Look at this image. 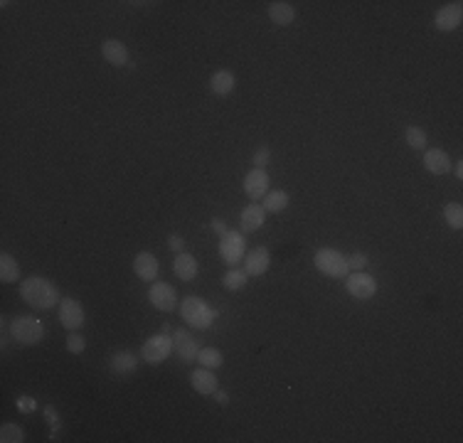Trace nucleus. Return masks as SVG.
I'll return each mask as SVG.
<instances>
[{"mask_svg":"<svg viewBox=\"0 0 463 443\" xmlns=\"http://www.w3.org/2000/svg\"><path fill=\"white\" fill-rule=\"evenodd\" d=\"M264 202V210L271 212V215H278V212H283L288 207V202H291V197H288L286 190H268L266 195L261 197Z\"/></svg>","mask_w":463,"mask_h":443,"instance_id":"23","label":"nucleus"},{"mask_svg":"<svg viewBox=\"0 0 463 443\" xmlns=\"http://www.w3.org/2000/svg\"><path fill=\"white\" fill-rule=\"evenodd\" d=\"M227 229H230V227H227V222L222 220V217H215V220H212V232H215L217 237H222Z\"/></svg>","mask_w":463,"mask_h":443,"instance_id":"35","label":"nucleus"},{"mask_svg":"<svg viewBox=\"0 0 463 443\" xmlns=\"http://www.w3.org/2000/svg\"><path fill=\"white\" fill-rule=\"evenodd\" d=\"M244 254H247V242H244V234L237 229H227L220 237V256L227 266H239V261H244Z\"/></svg>","mask_w":463,"mask_h":443,"instance_id":"5","label":"nucleus"},{"mask_svg":"<svg viewBox=\"0 0 463 443\" xmlns=\"http://www.w3.org/2000/svg\"><path fill=\"white\" fill-rule=\"evenodd\" d=\"M266 13H268V18H271V23L278 25V27H286V25H291L293 20H296V8H293L291 3H286V0L268 3Z\"/></svg>","mask_w":463,"mask_h":443,"instance_id":"22","label":"nucleus"},{"mask_svg":"<svg viewBox=\"0 0 463 443\" xmlns=\"http://www.w3.org/2000/svg\"><path fill=\"white\" fill-rule=\"evenodd\" d=\"M264 220H266V210H264L261 205H257V202H249L247 207L242 210V234H254L261 229Z\"/></svg>","mask_w":463,"mask_h":443,"instance_id":"20","label":"nucleus"},{"mask_svg":"<svg viewBox=\"0 0 463 443\" xmlns=\"http://www.w3.org/2000/svg\"><path fill=\"white\" fill-rule=\"evenodd\" d=\"M101 54L113 67H128V62H131V52H128V47L121 39H104Z\"/></svg>","mask_w":463,"mask_h":443,"instance_id":"16","label":"nucleus"},{"mask_svg":"<svg viewBox=\"0 0 463 443\" xmlns=\"http://www.w3.org/2000/svg\"><path fill=\"white\" fill-rule=\"evenodd\" d=\"M444 220L451 229H461L463 227V205L459 202H449L444 207Z\"/></svg>","mask_w":463,"mask_h":443,"instance_id":"28","label":"nucleus"},{"mask_svg":"<svg viewBox=\"0 0 463 443\" xmlns=\"http://www.w3.org/2000/svg\"><path fill=\"white\" fill-rule=\"evenodd\" d=\"M252 163H254V168H266L268 163H271V148H268L266 143H261V146L252 153Z\"/></svg>","mask_w":463,"mask_h":443,"instance_id":"31","label":"nucleus"},{"mask_svg":"<svg viewBox=\"0 0 463 443\" xmlns=\"http://www.w3.org/2000/svg\"><path fill=\"white\" fill-rule=\"evenodd\" d=\"M190 385L192 389L197 392V394H215V389L220 387V382H217L215 377V370H207V367H197V370H192L190 375Z\"/></svg>","mask_w":463,"mask_h":443,"instance_id":"19","label":"nucleus"},{"mask_svg":"<svg viewBox=\"0 0 463 443\" xmlns=\"http://www.w3.org/2000/svg\"><path fill=\"white\" fill-rule=\"evenodd\" d=\"M367 254H362V251H355V254H350V258H347V266H350V271H365V266H367Z\"/></svg>","mask_w":463,"mask_h":443,"instance_id":"32","label":"nucleus"},{"mask_svg":"<svg viewBox=\"0 0 463 443\" xmlns=\"http://www.w3.org/2000/svg\"><path fill=\"white\" fill-rule=\"evenodd\" d=\"M345 288L355 301H370L377 296V278L365 271H350L345 276Z\"/></svg>","mask_w":463,"mask_h":443,"instance_id":"7","label":"nucleus"},{"mask_svg":"<svg viewBox=\"0 0 463 443\" xmlns=\"http://www.w3.org/2000/svg\"><path fill=\"white\" fill-rule=\"evenodd\" d=\"M158 271H161V263H158V258L153 256L151 251H138L136 256H133V273H136L141 281L153 283L158 278Z\"/></svg>","mask_w":463,"mask_h":443,"instance_id":"15","label":"nucleus"},{"mask_svg":"<svg viewBox=\"0 0 463 443\" xmlns=\"http://www.w3.org/2000/svg\"><path fill=\"white\" fill-rule=\"evenodd\" d=\"M451 168H454V175L459 177V180H463V163L459 161L456 166H451Z\"/></svg>","mask_w":463,"mask_h":443,"instance_id":"38","label":"nucleus"},{"mask_svg":"<svg viewBox=\"0 0 463 443\" xmlns=\"http://www.w3.org/2000/svg\"><path fill=\"white\" fill-rule=\"evenodd\" d=\"M247 281H249L247 271H244V268H237V266H232L230 271H227L225 276H222V286H225L230 293L242 291V288L247 286Z\"/></svg>","mask_w":463,"mask_h":443,"instance_id":"25","label":"nucleus"},{"mask_svg":"<svg viewBox=\"0 0 463 443\" xmlns=\"http://www.w3.org/2000/svg\"><path fill=\"white\" fill-rule=\"evenodd\" d=\"M0 441L3 443H23L25 431L20 429L18 424H3V429H0Z\"/></svg>","mask_w":463,"mask_h":443,"instance_id":"29","label":"nucleus"},{"mask_svg":"<svg viewBox=\"0 0 463 443\" xmlns=\"http://www.w3.org/2000/svg\"><path fill=\"white\" fill-rule=\"evenodd\" d=\"M451 158L449 153L444 151V148H429V151H424V168L431 173V175H446V173H451Z\"/></svg>","mask_w":463,"mask_h":443,"instance_id":"18","label":"nucleus"},{"mask_svg":"<svg viewBox=\"0 0 463 443\" xmlns=\"http://www.w3.org/2000/svg\"><path fill=\"white\" fill-rule=\"evenodd\" d=\"M57 318L69 332L79 330L84 325V306L77 298H62V303L57 306Z\"/></svg>","mask_w":463,"mask_h":443,"instance_id":"11","label":"nucleus"},{"mask_svg":"<svg viewBox=\"0 0 463 443\" xmlns=\"http://www.w3.org/2000/svg\"><path fill=\"white\" fill-rule=\"evenodd\" d=\"M44 416H47V421L52 426H57V421H59V414H57V409L54 406H44Z\"/></svg>","mask_w":463,"mask_h":443,"instance_id":"37","label":"nucleus"},{"mask_svg":"<svg viewBox=\"0 0 463 443\" xmlns=\"http://www.w3.org/2000/svg\"><path fill=\"white\" fill-rule=\"evenodd\" d=\"M168 247L173 249V251H185V239L180 237V234H171V237H168Z\"/></svg>","mask_w":463,"mask_h":443,"instance_id":"34","label":"nucleus"},{"mask_svg":"<svg viewBox=\"0 0 463 443\" xmlns=\"http://www.w3.org/2000/svg\"><path fill=\"white\" fill-rule=\"evenodd\" d=\"M244 192L252 202H259L264 195L268 192V185H271V177H268L266 168H252V170L244 175Z\"/></svg>","mask_w":463,"mask_h":443,"instance_id":"10","label":"nucleus"},{"mask_svg":"<svg viewBox=\"0 0 463 443\" xmlns=\"http://www.w3.org/2000/svg\"><path fill=\"white\" fill-rule=\"evenodd\" d=\"M20 298L35 311H52L54 306L62 303L59 288L44 276H30L20 283Z\"/></svg>","mask_w":463,"mask_h":443,"instance_id":"1","label":"nucleus"},{"mask_svg":"<svg viewBox=\"0 0 463 443\" xmlns=\"http://www.w3.org/2000/svg\"><path fill=\"white\" fill-rule=\"evenodd\" d=\"M180 316H183V320L195 327V330H210V327L215 325L220 311L212 308L207 301H202L200 296H187L180 301Z\"/></svg>","mask_w":463,"mask_h":443,"instance_id":"2","label":"nucleus"},{"mask_svg":"<svg viewBox=\"0 0 463 443\" xmlns=\"http://www.w3.org/2000/svg\"><path fill=\"white\" fill-rule=\"evenodd\" d=\"M0 281L3 283L20 281V263L15 261V256H10L8 251L0 254Z\"/></svg>","mask_w":463,"mask_h":443,"instance_id":"24","label":"nucleus"},{"mask_svg":"<svg viewBox=\"0 0 463 443\" xmlns=\"http://www.w3.org/2000/svg\"><path fill=\"white\" fill-rule=\"evenodd\" d=\"M161 332H166V335H173V330H171V325H168V323H166V325L161 327Z\"/></svg>","mask_w":463,"mask_h":443,"instance_id":"39","label":"nucleus"},{"mask_svg":"<svg viewBox=\"0 0 463 443\" xmlns=\"http://www.w3.org/2000/svg\"><path fill=\"white\" fill-rule=\"evenodd\" d=\"M171 352H173V335H166V332L151 335L141 345V357L148 365H161V362H166L171 357Z\"/></svg>","mask_w":463,"mask_h":443,"instance_id":"6","label":"nucleus"},{"mask_svg":"<svg viewBox=\"0 0 463 443\" xmlns=\"http://www.w3.org/2000/svg\"><path fill=\"white\" fill-rule=\"evenodd\" d=\"M109 370L113 377H128L138 370V355L133 350H116L109 357Z\"/></svg>","mask_w":463,"mask_h":443,"instance_id":"14","label":"nucleus"},{"mask_svg":"<svg viewBox=\"0 0 463 443\" xmlns=\"http://www.w3.org/2000/svg\"><path fill=\"white\" fill-rule=\"evenodd\" d=\"M148 301H151L153 308H158L161 313H171L178 308V293L171 283L153 281L151 288H148Z\"/></svg>","mask_w":463,"mask_h":443,"instance_id":"9","label":"nucleus"},{"mask_svg":"<svg viewBox=\"0 0 463 443\" xmlns=\"http://www.w3.org/2000/svg\"><path fill=\"white\" fill-rule=\"evenodd\" d=\"M18 409L23 411V414H30V411L37 409V399H32V397H20V399H18Z\"/></svg>","mask_w":463,"mask_h":443,"instance_id":"33","label":"nucleus"},{"mask_svg":"<svg viewBox=\"0 0 463 443\" xmlns=\"http://www.w3.org/2000/svg\"><path fill=\"white\" fill-rule=\"evenodd\" d=\"M44 323L37 320L35 316H18L13 323H10V335L18 345L23 347H32L39 345L44 340Z\"/></svg>","mask_w":463,"mask_h":443,"instance_id":"3","label":"nucleus"},{"mask_svg":"<svg viewBox=\"0 0 463 443\" xmlns=\"http://www.w3.org/2000/svg\"><path fill=\"white\" fill-rule=\"evenodd\" d=\"M84 350H87V340H84V335H79L77 330L69 332V337H67V352L69 355H82Z\"/></svg>","mask_w":463,"mask_h":443,"instance_id":"30","label":"nucleus"},{"mask_svg":"<svg viewBox=\"0 0 463 443\" xmlns=\"http://www.w3.org/2000/svg\"><path fill=\"white\" fill-rule=\"evenodd\" d=\"M173 352H175L183 365L197 362L200 345H197V340L192 337V332L187 330V327H175V330H173Z\"/></svg>","mask_w":463,"mask_h":443,"instance_id":"8","label":"nucleus"},{"mask_svg":"<svg viewBox=\"0 0 463 443\" xmlns=\"http://www.w3.org/2000/svg\"><path fill=\"white\" fill-rule=\"evenodd\" d=\"M271 266V254H268L266 247H254L252 251L244 254V271L247 276H264Z\"/></svg>","mask_w":463,"mask_h":443,"instance_id":"13","label":"nucleus"},{"mask_svg":"<svg viewBox=\"0 0 463 443\" xmlns=\"http://www.w3.org/2000/svg\"><path fill=\"white\" fill-rule=\"evenodd\" d=\"M173 271H175V276L180 278V281L190 283V281H195L197 273H200V263H197V258L192 256V254L180 251L173 258Z\"/></svg>","mask_w":463,"mask_h":443,"instance_id":"17","label":"nucleus"},{"mask_svg":"<svg viewBox=\"0 0 463 443\" xmlns=\"http://www.w3.org/2000/svg\"><path fill=\"white\" fill-rule=\"evenodd\" d=\"M313 263L316 268L328 278H345L350 273V266H347V256H342L338 249H331V247H323L316 251L313 256Z\"/></svg>","mask_w":463,"mask_h":443,"instance_id":"4","label":"nucleus"},{"mask_svg":"<svg viewBox=\"0 0 463 443\" xmlns=\"http://www.w3.org/2000/svg\"><path fill=\"white\" fill-rule=\"evenodd\" d=\"M463 23V3H449V5H441L434 15V25L439 32H454L459 30Z\"/></svg>","mask_w":463,"mask_h":443,"instance_id":"12","label":"nucleus"},{"mask_svg":"<svg viewBox=\"0 0 463 443\" xmlns=\"http://www.w3.org/2000/svg\"><path fill=\"white\" fill-rule=\"evenodd\" d=\"M197 362H200V367H207V370H217V367L225 365V357H222V352L217 347H200Z\"/></svg>","mask_w":463,"mask_h":443,"instance_id":"26","label":"nucleus"},{"mask_svg":"<svg viewBox=\"0 0 463 443\" xmlns=\"http://www.w3.org/2000/svg\"><path fill=\"white\" fill-rule=\"evenodd\" d=\"M212 397H215V401H217L220 406H227V404H230V394H227L225 389H220V387H217L215 394H212Z\"/></svg>","mask_w":463,"mask_h":443,"instance_id":"36","label":"nucleus"},{"mask_svg":"<svg viewBox=\"0 0 463 443\" xmlns=\"http://www.w3.org/2000/svg\"><path fill=\"white\" fill-rule=\"evenodd\" d=\"M234 89H237V77L230 69H217L210 77V92L215 96H230Z\"/></svg>","mask_w":463,"mask_h":443,"instance_id":"21","label":"nucleus"},{"mask_svg":"<svg viewBox=\"0 0 463 443\" xmlns=\"http://www.w3.org/2000/svg\"><path fill=\"white\" fill-rule=\"evenodd\" d=\"M405 138H407V143H409V148H414V151H424L426 143H429V133L421 126H409L405 131Z\"/></svg>","mask_w":463,"mask_h":443,"instance_id":"27","label":"nucleus"}]
</instances>
